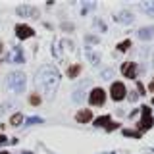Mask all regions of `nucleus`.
Returning <instances> with one entry per match:
<instances>
[{
	"label": "nucleus",
	"mask_w": 154,
	"mask_h": 154,
	"mask_svg": "<svg viewBox=\"0 0 154 154\" xmlns=\"http://www.w3.org/2000/svg\"><path fill=\"white\" fill-rule=\"evenodd\" d=\"M110 96H112L114 100H123L125 96H127V89H125V85L119 83V81L112 83V87H110Z\"/></svg>",
	"instance_id": "nucleus-4"
},
{
	"label": "nucleus",
	"mask_w": 154,
	"mask_h": 154,
	"mask_svg": "<svg viewBox=\"0 0 154 154\" xmlns=\"http://www.w3.org/2000/svg\"><path fill=\"white\" fill-rule=\"evenodd\" d=\"M104 100H106V91H104V89L96 87V89L91 91V94H89V102H91V106H102Z\"/></svg>",
	"instance_id": "nucleus-3"
},
{
	"label": "nucleus",
	"mask_w": 154,
	"mask_h": 154,
	"mask_svg": "<svg viewBox=\"0 0 154 154\" xmlns=\"http://www.w3.org/2000/svg\"><path fill=\"white\" fill-rule=\"evenodd\" d=\"M75 119H77V123H89L91 119H93V112L91 110H79V112L75 114Z\"/></svg>",
	"instance_id": "nucleus-9"
},
{
	"label": "nucleus",
	"mask_w": 154,
	"mask_h": 154,
	"mask_svg": "<svg viewBox=\"0 0 154 154\" xmlns=\"http://www.w3.org/2000/svg\"><path fill=\"white\" fill-rule=\"evenodd\" d=\"M152 104H154V96H152Z\"/></svg>",
	"instance_id": "nucleus-24"
},
{
	"label": "nucleus",
	"mask_w": 154,
	"mask_h": 154,
	"mask_svg": "<svg viewBox=\"0 0 154 154\" xmlns=\"http://www.w3.org/2000/svg\"><path fill=\"white\" fill-rule=\"evenodd\" d=\"M129 46H131V41H122V42H119V45H118V50H127V48Z\"/></svg>",
	"instance_id": "nucleus-14"
},
{
	"label": "nucleus",
	"mask_w": 154,
	"mask_h": 154,
	"mask_svg": "<svg viewBox=\"0 0 154 154\" xmlns=\"http://www.w3.org/2000/svg\"><path fill=\"white\" fill-rule=\"evenodd\" d=\"M143 6H144V8H148V10H154V2H144Z\"/></svg>",
	"instance_id": "nucleus-19"
},
{
	"label": "nucleus",
	"mask_w": 154,
	"mask_h": 154,
	"mask_svg": "<svg viewBox=\"0 0 154 154\" xmlns=\"http://www.w3.org/2000/svg\"><path fill=\"white\" fill-rule=\"evenodd\" d=\"M0 154H10V152H6V150H0Z\"/></svg>",
	"instance_id": "nucleus-23"
},
{
	"label": "nucleus",
	"mask_w": 154,
	"mask_h": 154,
	"mask_svg": "<svg viewBox=\"0 0 154 154\" xmlns=\"http://www.w3.org/2000/svg\"><path fill=\"white\" fill-rule=\"evenodd\" d=\"M17 16H21V17H38V12H37V8H33V6H17Z\"/></svg>",
	"instance_id": "nucleus-7"
},
{
	"label": "nucleus",
	"mask_w": 154,
	"mask_h": 154,
	"mask_svg": "<svg viewBox=\"0 0 154 154\" xmlns=\"http://www.w3.org/2000/svg\"><path fill=\"white\" fill-rule=\"evenodd\" d=\"M16 35H17V38H21V41H23V38L33 37V35H35V31H33L29 25H23V23H21V25H16Z\"/></svg>",
	"instance_id": "nucleus-8"
},
{
	"label": "nucleus",
	"mask_w": 154,
	"mask_h": 154,
	"mask_svg": "<svg viewBox=\"0 0 154 154\" xmlns=\"http://www.w3.org/2000/svg\"><path fill=\"white\" fill-rule=\"evenodd\" d=\"M2 143H6V137H4V135L0 133V144H2Z\"/></svg>",
	"instance_id": "nucleus-20"
},
{
	"label": "nucleus",
	"mask_w": 154,
	"mask_h": 154,
	"mask_svg": "<svg viewBox=\"0 0 154 154\" xmlns=\"http://www.w3.org/2000/svg\"><path fill=\"white\" fill-rule=\"evenodd\" d=\"M123 135H127V137H137V139H141V131H129V129H125Z\"/></svg>",
	"instance_id": "nucleus-15"
},
{
	"label": "nucleus",
	"mask_w": 154,
	"mask_h": 154,
	"mask_svg": "<svg viewBox=\"0 0 154 154\" xmlns=\"http://www.w3.org/2000/svg\"><path fill=\"white\" fill-rule=\"evenodd\" d=\"M25 83H27V79H25V73H21V71H14V73L10 75V79H8V85H10V89H14L17 94L25 91Z\"/></svg>",
	"instance_id": "nucleus-2"
},
{
	"label": "nucleus",
	"mask_w": 154,
	"mask_h": 154,
	"mask_svg": "<svg viewBox=\"0 0 154 154\" xmlns=\"http://www.w3.org/2000/svg\"><path fill=\"white\" fill-rule=\"evenodd\" d=\"M141 108H143V119L137 125H139L141 131H146V129H150L152 123H154L152 122V114H150V108H148V106H141Z\"/></svg>",
	"instance_id": "nucleus-5"
},
{
	"label": "nucleus",
	"mask_w": 154,
	"mask_h": 154,
	"mask_svg": "<svg viewBox=\"0 0 154 154\" xmlns=\"http://www.w3.org/2000/svg\"><path fill=\"white\" fill-rule=\"evenodd\" d=\"M16 62H17V64L25 62V60H23V54H21V48H17V50H16Z\"/></svg>",
	"instance_id": "nucleus-17"
},
{
	"label": "nucleus",
	"mask_w": 154,
	"mask_h": 154,
	"mask_svg": "<svg viewBox=\"0 0 154 154\" xmlns=\"http://www.w3.org/2000/svg\"><path fill=\"white\" fill-rule=\"evenodd\" d=\"M110 123V116H100V118L94 119V125H98V127H108Z\"/></svg>",
	"instance_id": "nucleus-10"
},
{
	"label": "nucleus",
	"mask_w": 154,
	"mask_h": 154,
	"mask_svg": "<svg viewBox=\"0 0 154 154\" xmlns=\"http://www.w3.org/2000/svg\"><path fill=\"white\" fill-rule=\"evenodd\" d=\"M29 102H31L33 106H37V104H41V96H38V94H33V96H31V98H29Z\"/></svg>",
	"instance_id": "nucleus-16"
},
{
	"label": "nucleus",
	"mask_w": 154,
	"mask_h": 154,
	"mask_svg": "<svg viewBox=\"0 0 154 154\" xmlns=\"http://www.w3.org/2000/svg\"><path fill=\"white\" fill-rule=\"evenodd\" d=\"M33 123H42V119H41V118H31V119H27V125H33Z\"/></svg>",
	"instance_id": "nucleus-18"
},
{
	"label": "nucleus",
	"mask_w": 154,
	"mask_h": 154,
	"mask_svg": "<svg viewBox=\"0 0 154 154\" xmlns=\"http://www.w3.org/2000/svg\"><path fill=\"white\" fill-rule=\"evenodd\" d=\"M21 122H23V114H14L12 118H10V123L14 125V127H17V125H21Z\"/></svg>",
	"instance_id": "nucleus-11"
},
{
	"label": "nucleus",
	"mask_w": 154,
	"mask_h": 154,
	"mask_svg": "<svg viewBox=\"0 0 154 154\" xmlns=\"http://www.w3.org/2000/svg\"><path fill=\"white\" fill-rule=\"evenodd\" d=\"M148 89H150V93H154V81H152L150 85H148Z\"/></svg>",
	"instance_id": "nucleus-21"
},
{
	"label": "nucleus",
	"mask_w": 154,
	"mask_h": 154,
	"mask_svg": "<svg viewBox=\"0 0 154 154\" xmlns=\"http://www.w3.org/2000/svg\"><path fill=\"white\" fill-rule=\"evenodd\" d=\"M152 31H154L152 27H144V29H141V31H139V37L146 41V38H150V37H152Z\"/></svg>",
	"instance_id": "nucleus-12"
},
{
	"label": "nucleus",
	"mask_w": 154,
	"mask_h": 154,
	"mask_svg": "<svg viewBox=\"0 0 154 154\" xmlns=\"http://www.w3.org/2000/svg\"><path fill=\"white\" fill-rule=\"evenodd\" d=\"M2 50H4V45H2V42H0V54H2Z\"/></svg>",
	"instance_id": "nucleus-22"
},
{
	"label": "nucleus",
	"mask_w": 154,
	"mask_h": 154,
	"mask_svg": "<svg viewBox=\"0 0 154 154\" xmlns=\"http://www.w3.org/2000/svg\"><path fill=\"white\" fill-rule=\"evenodd\" d=\"M79 71H81V66H71L69 69H67V75H69V79H75V77L79 75Z\"/></svg>",
	"instance_id": "nucleus-13"
},
{
	"label": "nucleus",
	"mask_w": 154,
	"mask_h": 154,
	"mask_svg": "<svg viewBox=\"0 0 154 154\" xmlns=\"http://www.w3.org/2000/svg\"><path fill=\"white\" fill-rule=\"evenodd\" d=\"M37 83L48 96H52L60 85V73L52 66H42L37 73Z\"/></svg>",
	"instance_id": "nucleus-1"
},
{
	"label": "nucleus",
	"mask_w": 154,
	"mask_h": 154,
	"mask_svg": "<svg viewBox=\"0 0 154 154\" xmlns=\"http://www.w3.org/2000/svg\"><path fill=\"white\" fill-rule=\"evenodd\" d=\"M122 73L127 79H135L137 77V66H135V62H125L122 66Z\"/></svg>",
	"instance_id": "nucleus-6"
}]
</instances>
